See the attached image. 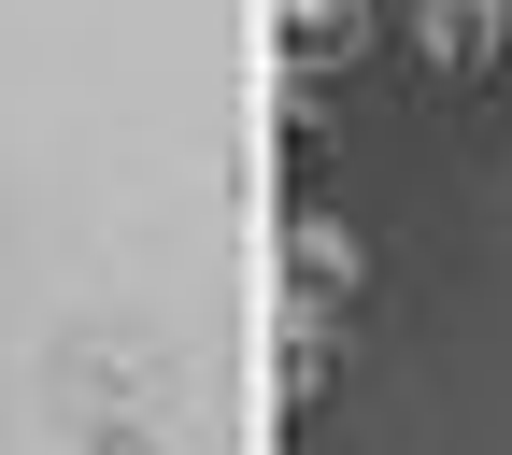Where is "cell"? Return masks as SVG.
Here are the masks:
<instances>
[{"instance_id":"cell-1","label":"cell","mask_w":512,"mask_h":455,"mask_svg":"<svg viewBox=\"0 0 512 455\" xmlns=\"http://www.w3.org/2000/svg\"><path fill=\"white\" fill-rule=\"evenodd\" d=\"M370 57V0H285V128L313 143L342 100V72Z\"/></svg>"},{"instance_id":"cell-2","label":"cell","mask_w":512,"mask_h":455,"mask_svg":"<svg viewBox=\"0 0 512 455\" xmlns=\"http://www.w3.org/2000/svg\"><path fill=\"white\" fill-rule=\"evenodd\" d=\"M413 43L441 72H484V57H512V0H413Z\"/></svg>"}]
</instances>
